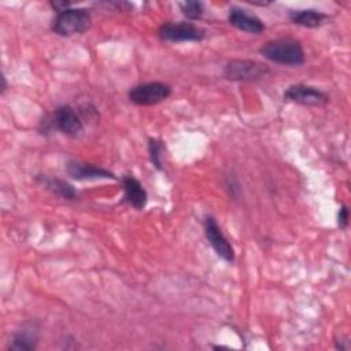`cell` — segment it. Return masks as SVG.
Returning <instances> with one entry per match:
<instances>
[{
    "mask_svg": "<svg viewBox=\"0 0 351 351\" xmlns=\"http://www.w3.org/2000/svg\"><path fill=\"white\" fill-rule=\"evenodd\" d=\"M289 18L295 25L304 27H317L321 26L328 16L317 10H296L289 12Z\"/></svg>",
    "mask_w": 351,
    "mask_h": 351,
    "instance_id": "obj_13",
    "label": "cell"
},
{
    "mask_svg": "<svg viewBox=\"0 0 351 351\" xmlns=\"http://www.w3.org/2000/svg\"><path fill=\"white\" fill-rule=\"evenodd\" d=\"M53 125L67 136H77L82 129V122L70 106H60L53 112Z\"/></svg>",
    "mask_w": 351,
    "mask_h": 351,
    "instance_id": "obj_8",
    "label": "cell"
},
{
    "mask_svg": "<svg viewBox=\"0 0 351 351\" xmlns=\"http://www.w3.org/2000/svg\"><path fill=\"white\" fill-rule=\"evenodd\" d=\"M159 37L166 41H200L204 37V30L189 22L166 23L159 29Z\"/></svg>",
    "mask_w": 351,
    "mask_h": 351,
    "instance_id": "obj_5",
    "label": "cell"
},
{
    "mask_svg": "<svg viewBox=\"0 0 351 351\" xmlns=\"http://www.w3.org/2000/svg\"><path fill=\"white\" fill-rule=\"evenodd\" d=\"M267 73H269L267 66L259 62L247 60V59L230 60L223 69L225 78L232 81H252L263 77Z\"/></svg>",
    "mask_w": 351,
    "mask_h": 351,
    "instance_id": "obj_4",
    "label": "cell"
},
{
    "mask_svg": "<svg viewBox=\"0 0 351 351\" xmlns=\"http://www.w3.org/2000/svg\"><path fill=\"white\" fill-rule=\"evenodd\" d=\"M228 19H229V23L233 25L234 27L252 34H259L265 29L263 22L256 15L247 12V10H243V8H237V7L230 8Z\"/></svg>",
    "mask_w": 351,
    "mask_h": 351,
    "instance_id": "obj_9",
    "label": "cell"
},
{
    "mask_svg": "<svg viewBox=\"0 0 351 351\" xmlns=\"http://www.w3.org/2000/svg\"><path fill=\"white\" fill-rule=\"evenodd\" d=\"M67 173L75 178V180H96V178H115L112 173L108 170H104L101 167L89 165V163H81V162H69L66 165Z\"/></svg>",
    "mask_w": 351,
    "mask_h": 351,
    "instance_id": "obj_10",
    "label": "cell"
},
{
    "mask_svg": "<svg viewBox=\"0 0 351 351\" xmlns=\"http://www.w3.org/2000/svg\"><path fill=\"white\" fill-rule=\"evenodd\" d=\"M43 184H45V186L48 189H51L53 193L59 195L63 199H75L77 192L75 189L66 181L63 180H58V178H43Z\"/></svg>",
    "mask_w": 351,
    "mask_h": 351,
    "instance_id": "obj_14",
    "label": "cell"
},
{
    "mask_svg": "<svg viewBox=\"0 0 351 351\" xmlns=\"http://www.w3.org/2000/svg\"><path fill=\"white\" fill-rule=\"evenodd\" d=\"M1 80H3V86H1V93H3L7 88V82H5V77H1Z\"/></svg>",
    "mask_w": 351,
    "mask_h": 351,
    "instance_id": "obj_18",
    "label": "cell"
},
{
    "mask_svg": "<svg viewBox=\"0 0 351 351\" xmlns=\"http://www.w3.org/2000/svg\"><path fill=\"white\" fill-rule=\"evenodd\" d=\"M182 14L189 19H197L203 14V4L200 1H184L180 3Z\"/></svg>",
    "mask_w": 351,
    "mask_h": 351,
    "instance_id": "obj_15",
    "label": "cell"
},
{
    "mask_svg": "<svg viewBox=\"0 0 351 351\" xmlns=\"http://www.w3.org/2000/svg\"><path fill=\"white\" fill-rule=\"evenodd\" d=\"M284 99L302 106H324L328 101V96L324 92L304 84L288 86L284 92Z\"/></svg>",
    "mask_w": 351,
    "mask_h": 351,
    "instance_id": "obj_6",
    "label": "cell"
},
{
    "mask_svg": "<svg viewBox=\"0 0 351 351\" xmlns=\"http://www.w3.org/2000/svg\"><path fill=\"white\" fill-rule=\"evenodd\" d=\"M259 52L267 60L280 64L299 66L304 62V51L302 44L291 37L270 40L263 47H261Z\"/></svg>",
    "mask_w": 351,
    "mask_h": 351,
    "instance_id": "obj_1",
    "label": "cell"
},
{
    "mask_svg": "<svg viewBox=\"0 0 351 351\" xmlns=\"http://www.w3.org/2000/svg\"><path fill=\"white\" fill-rule=\"evenodd\" d=\"M37 341H38V329L33 324L23 325L14 335L10 348L15 351H27V350L36 348Z\"/></svg>",
    "mask_w": 351,
    "mask_h": 351,
    "instance_id": "obj_12",
    "label": "cell"
},
{
    "mask_svg": "<svg viewBox=\"0 0 351 351\" xmlns=\"http://www.w3.org/2000/svg\"><path fill=\"white\" fill-rule=\"evenodd\" d=\"M171 88L163 82H147L136 85L129 90V100L137 106H152L166 100Z\"/></svg>",
    "mask_w": 351,
    "mask_h": 351,
    "instance_id": "obj_3",
    "label": "cell"
},
{
    "mask_svg": "<svg viewBox=\"0 0 351 351\" xmlns=\"http://www.w3.org/2000/svg\"><path fill=\"white\" fill-rule=\"evenodd\" d=\"M204 232L208 243L217 252L219 258H222L226 262H233L234 259V251L228 239L223 236L221 228L215 222L213 217H207L204 221Z\"/></svg>",
    "mask_w": 351,
    "mask_h": 351,
    "instance_id": "obj_7",
    "label": "cell"
},
{
    "mask_svg": "<svg viewBox=\"0 0 351 351\" xmlns=\"http://www.w3.org/2000/svg\"><path fill=\"white\" fill-rule=\"evenodd\" d=\"M347 225H348V208L343 206L339 211V226L341 229H346Z\"/></svg>",
    "mask_w": 351,
    "mask_h": 351,
    "instance_id": "obj_17",
    "label": "cell"
},
{
    "mask_svg": "<svg viewBox=\"0 0 351 351\" xmlns=\"http://www.w3.org/2000/svg\"><path fill=\"white\" fill-rule=\"evenodd\" d=\"M90 25V14L85 8H67L58 12L52 22V30L59 36L84 33Z\"/></svg>",
    "mask_w": 351,
    "mask_h": 351,
    "instance_id": "obj_2",
    "label": "cell"
},
{
    "mask_svg": "<svg viewBox=\"0 0 351 351\" xmlns=\"http://www.w3.org/2000/svg\"><path fill=\"white\" fill-rule=\"evenodd\" d=\"M160 149H162V144L159 140H155V138H151L149 140V144H148V151H149V156H151V160L152 163L158 167V169H162V160H160Z\"/></svg>",
    "mask_w": 351,
    "mask_h": 351,
    "instance_id": "obj_16",
    "label": "cell"
},
{
    "mask_svg": "<svg viewBox=\"0 0 351 351\" xmlns=\"http://www.w3.org/2000/svg\"><path fill=\"white\" fill-rule=\"evenodd\" d=\"M123 191H125V200L136 210H141L147 204V191L143 188L141 182L132 177H123Z\"/></svg>",
    "mask_w": 351,
    "mask_h": 351,
    "instance_id": "obj_11",
    "label": "cell"
}]
</instances>
